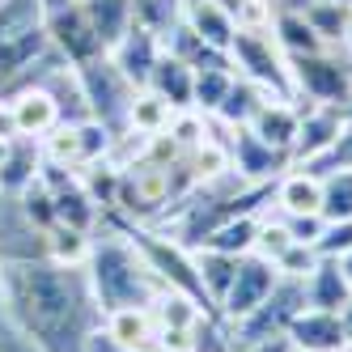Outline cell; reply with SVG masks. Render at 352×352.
<instances>
[{
  "mask_svg": "<svg viewBox=\"0 0 352 352\" xmlns=\"http://www.w3.org/2000/svg\"><path fill=\"white\" fill-rule=\"evenodd\" d=\"M242 352H293L289 336H272V340H259V344H246Z\"/></svg>",
  "mask_w": 352,
  "mask_h": 352,
  "instance_id": "e575fe53",
  "label": "cell"
},
{
  "mask_svg": "<svg viewBox=\"0 0 352 352\" xmlns=\"http://www.w3.org/2000/svg\"><path fill=\"white\" fill-rule=\"evenodd\" d=\"M77 72H81V85H85V98H89V115L102 123L115 140H123V136H128V111H132L136 85L115 68L111 56L89 60Z\"/></svg>",
  "mask_w": 352,
  "mask_h": 352,
  "instance_id": "5b68a950",
  "label": "cell"
},
{
  "mask_svg": "<svg viewBox=\"0 0 352 352\" xmlns=\"http://www.w3.org/2000/svg\"><path fill=\"white\" fill-rule=\"evenodd\" d=\"M285 221V230H289V238L293 242H301V246H314L318 242V234H322V217L318 212H310V217H280Z\"/></svg>",
  "mask_w": 352,
  "mask_h": 352,
  "instance_id": "d6a6232c",
  "label": "cell"
},
{
  "mask_svg": "<svg viewBox=\"0 0 352 352\" xmlns=\"http://www.w3.org/2000/svg\"><path fill=\"white\" fill-rule=\"evenodd\" d=\"M85 272H89V285H94V297L102 306V314L123 310V306H153L166 293L162 276L148 267L140 246L128 238V230L115 217H102V225L94 230Z\"/></svg>",
  "mask_w": 352,
  "mask_h": 352,
  "instance_id": "7a4b0ae2",
  "label": "cell"
},
{
  "mask_svg": "<svg viewBox=\"0 0 352 352\" xmlns=\"http://www.w3.org/2000/svg\"><path fill=\"white\" fill-rule=\"evenodd\" d=\"M157 340V318L153 306H123L102 314V331L94 340V352L102 348H153Z\"/></svg>",
  "mask_w": 352,
  "mask_h": 352,
  "instance_id": "9c48e42d",
  "label": "cell"
},
{
  "mask_svg": "<svg viewBox=\"0 0 352 352\" xmlns=\"http://www.w3.org/2000/svg\"><path fill=\"white\" fill-rule=\"evenodd\" d=\"M195 255V272H199V285H204L208 301L221 306V297L230 293L234 276H238V255H221V250H208V246H191Z\"/></svg>",
  "mask_w": 352,
  "mask_h": 352,
  "instance_id": "44dd1931",
  "label": "cell"
},
{
  "mask_svg": "<svg viewBox=\"0 0 352 352\" xmlns=\"http://www.w3.org/2000/svg\"><path fill=\"white\" fill-rule=\"evenodd\" d=\"M230 68L234 77L259 85L267 98H285L293 102V77H289V56L280 52V43L267 30H238L230 43Z\"/></svg>",
  "mask_w": 352,
  "mask_h": 352,
  "instance_id": "277c9868",
  "label": "cell"
},
{
  "mask_svg": "<svg viewBox=\"0 0 352 352\" xmlns=\"http://www.w3.org/2000/svg\"><path fill=\"white\" fill-rule=\"evenodd\" d=\"M348 128V111L340 107H301V128L293 140V166H314L336 148Z\"/></svg>",
  "mask_w": 352,
  "mask_h": 352,
  "instance_id": "ba28073f",
  "label": "cell"
},
{
  "mask_svg": "<svg viewBox=\"0 0 352 352\" xmlns=\"http://www.w3.org/2000/svg\"><path fill=\"white\" fill-rule=\"evenodd\" d=\"M0 314L38 352H94L102 306L89 272L56 259H0Z\"/></svg>",
  "mask_w": 352,
  "mask_h": 352,
  "instance_id": "6da1fadb",
  "label": "cell"
},
{
  "mask_svg": "<svg viewBox=\"0 0 352 352\" xmlns=\"http://www.w3.org/2000/svg\"><path fill=\"white\" fill-rule=\"evenodd\" d=\"M322 221H352V170H322Z\"/></svg>",
  "mask_w": 352,
  "mask_h": 352,
  "instance_id": "83f0119b",
  "label": "cell"
},
{
  "mask_svg": "<svg viewBox=\"0 0 352 352\" xmlns=\"http://www.w3.org/2000/svg\"><path fill=\"white\" fill-rule=\"evenodd\" d=\"M132 21L166 38L183 21V0H132Z\"/></svg>",
  "mask_w": 352,
  "mask_h": 352,
  "instance_id": "f1b7e54d",
  "label": "cell"
},
{
  "mask_svg": "<svg viewBox=\"0 0 352 352\" xmlns=\"http://www.w3.org/2000/svg\"><path fill=\"white\" fill-rule=\"evenodd\" d=\"M293 102L297 107H340L352 102V60L340 47H327L314 56H289Z\"/></svg>",
  "mask_w": 352,
  "mask_h": 352,
  "instance_id": "3957f363",
  "label": "cell"
},
{
  "mask_svg": "<svg viewBox=\"0 0 352 352\" xmlns=\"http://www.w3.org/2000/svg\"><path fill=\"white\" fill-rule=\"evenodd\" d=\"M43 26H47V34H52V47L72 68L107 56V43H102V34L94 30V21H89L81 0H47Z\"/></svg>",
  "mask_w": 352,
  "mask_h": 352,
  "instance_id": "8992f818",
  "label": "cell"
},
{
  "mask_svg": "<svg viewBox=\"0 0 352 352\" xmlns=\"http://www.w3.org/2000/svg\"><path fill=\"white\" fill-rule=\"evenodd\" d=\"M272 38L280 43L285 56H314V52H327V43L314 34V26L306 21L301 9H276L272 13Z\"/></svg>",
  "mask_w": 352,
  "mask_h": 352,
  "instance_id": "d6986e66",
  "label": "cell"
},
{
  "mask_svg": "<svg viewBox=\"0 0 352 352\" xmlns=\"http://www.w3.org/2000/svg\"><path fill=\"white\" fill-rule=\"evenodd\" d=\"M301 285H306V306L310 310H331V314H340L348 301H352V285H348V276L340 272V259H318L314 272Z\"/></svg>",
  "mask_w": 352,
  "mask_h": 352,
  "instance_id": "e0dca14e",
  "label": "cell"
},
{
  "mask_svg": "<svg viewBox=\"0 0 352 352\" xmlns=\"http://www.w3.org/2000/svg\"><path fill=\"white\" fill-rule=\"evenodd\" d=\"M9 144L13 140H0V166H5V157H9Z\"/></svg>",
  "mask_w": 352,
  "mask_h": 352,
  "instance_id": "f35d334b",
  "label": "cell"
},
{
  "mask_svg": "<svg viewBox=\"0 0 352 352\" xmlns=\"http://www.w3.org/2000/svg\"><path fill=\"white\" fill-rule=\"evenodd\" d=\"M9 107H13V119H17V136H26V140H43L60 123V107H56V98L47 94L43 85L13 89Z\"/></svg>",
  "mask_w": 352,
  "mask_h": 352,
  "instance_id": "5bb4252c",
  "label": "cell"
},
{
  "mask_svg": "<svg viewBox=\"0 0 352 352\" xmlns=\"http://www.w3.org/2000/svg\"><path fill=\"white\" fill-rule=\"evenodd\" d=\"M89 246H94V234L68 230V225H52V230H47V259H56V263L85 267V259H89Z\"/></svg>",
  "mask_w": 352,
  "mask_h": 352,
  "instance_id": "484cf974",
  "label": "cell"
},
{
  "mask_svg": "<svg viewBox=\"0 0 352 352\" xmlns=\"http://www.w3.org/2000/svg\"><path fill=\"white\" fill-rule=\"evenodd\" d=\"M246 128H250V136H259L267 148L293 157V140H297V128H301V107L285 102V98H267Z\"/></svg>",
  "mask_w": 352,
  "mask_h": 352,
  "instance_id": "4fadbf2b",
  "label": "cell"
},
{
  "mask_svg": "<svg viewBox=\"0 0 352 352\" xmlns=\"http://www.w3.org/2000/svg\"><path fill=\"white\" fill-rule=\"evenodd\" d=\"M38 174H43V148H38V140L17 136L9 144L5 166H0V191H5V195H21L30 183H38Z\"/></svg>",
  "mask_w": 352,
  "mask_h": 352,
  "instance_id": "ac0fdd59",
  "label": "cell"
},
{
  "mask_svg": "<svg viewBox=\"0 0 352 352\" xmlns=\"http://www.w3.org/2000/svg\"><path fill=\"white\" fill-rule=\"evenodd\" d=\"M340 272L348 276V285H352V250H348V255H340Z\"/></svg>",
  "mask_w": 352,
  "mask_h": 352,
  "instance_id": "74e56055",
  "label": "cell"
},
{
  "mask_svg": "<svg viewBox=\"0 0 352 352\" xmlns=\"http://www.w3.org/2000/svg\"><path fill=\"white\" fill-rule=\"evenodd\" d=\"M314 263H318V255H314V246H301V242H293L280 259H276V272L280 276H289V280H306V276L314 272Z\"/></svg>",
  "mask_w": 352,
  "mask_h": 352,
  "instance_id": "1f68e13d",
  "label": "cell"
},
{
  "mask_svg": "<svg viewBox=\"0 0 352 352\" xmlns=\"http://www.w3.org/2000/svg\"><path fill=\"white\" fill-rule=\"evenodd\" d=\"M0 352H38V348L17 331V327H13L5 314H0Z\"/></svg>",
  "mask_w": 352,
  "mask_h": 352,
  "instance_id": "836d02e7",
  "label": "cell"
},
{
  "mask_svg": "<svg viewBox=\"0 0 352 352\" xmlns=\"http://www.w3.org/2000/svg\"><path fill=\"white\" fill-rule=\"evenodd\" d=\"M230 85H234V68H199L195 72V102H191V111L212 119L221 111V102H225V94H230Z\"/></svg>",
  "mask_w": 352,
  "mask_h": 352,
  "instance_id": "4316f807",
  "label": "cell"
},
{
  "mask_svg": "<svg viewBox=\"0 0 352 352\" xmlns=\"http://www.w3.org/2000/svg\"><path fill=\"white\" fill-rule=\"evenodd\" d=\"M144 89H153L157 98H166L174 111H191V102H195V68L162 47V60L153 64V77H148Z\"/></svg>",
  "mask_w": 352,
  "mask_h": 352,
  "instance_id": "2e32d148",
  "label": "cell"
},
{
  "mask_svg": "<svg viewBox=\"0 0 352 352\" xmlns=\"http://www.w3.org/2000/svg\"><path fill=\"white\" fill-rule=\"evenodd\" d=\"M183 21L212 47V52L230 56V43L238 34V21H234V13L225 9L221 0H183Z\"/></svg>",
  "mask_w": 352,
  "mask_h": 352,
  "instance_id": "9a60e30c",
  "label": "cell"
},
{
  "mask_svg": "<svg viewBox=\"0 0 352 352\" xmlns=\"http://www.w3.org/2000/svg\"><path fill=\"white\" fill-rule=\"evenodd\" d=\"M340 322H344V340H348V352H352V301L340 310Z\"/></svg>",
  "mask_w": 352,
  "mask_h": 352,
  "instance_id": "d590c367",
  "label": "cell"
},
{
  "mask_svg": "<svg viewBox=\"0 0 352 352\" xmlns=\"http://www.w3.org/2000/svg\"><path fill=\"white\" fill-rule=\"evenodd\" d=\"M81 5L94 21V30L102 34L107 56H111V47L132 30V0H81Z\"/></svg>",
  "mask_w": 352,
  "mask_h": 352,
  "instance_id": "603a6c76",
  "label": "cell"
},
{
  "mask_svg": "<svg viewBox=\"0 0 352 352\" xmlns=\"http://www.w3.org/2000/svg\"><path fill=\"white\" fill-rule=\"evenodd\" d=\"M259 217L263 212H238L230 221H221L217 230L199 242V246H208V250H221V255H250L255 250V238H259Z\"/></svg>",
  "mask_w": 352,
  "mask_h": 352,
  "instance_id": "ffe728a7",
  "label": "cell"
},
{
  "mask_svg": "<svg viewBox=\"0 0 352 352\" xmlns=\"http://www.w3.org/2000/svg\"><path fill=\"white\" fill-rule=\"evenodd\" d=\"M272 199H276L272 204L276 217H310V212L322 208V174H314L306 166H289L280 179L272 183Z\"/></svg>",
  "mask_w": 352,
  "mask_h": 352,
  "instance_id": "30bf717a",
  "label": "cell"
},
{
  "mask_svg": "<svg viewBox=\"0 0 352 352\" xmlns=\"http://www.w3.org/2000/svg\"><path fill=\"white\" fill-rule=\"evenodd\" d=\"M263 102H267V94H263L259 85H250V81L234 77L230 94H225V102H221V111H217L212 119L225 123V128H246V123L255 119V111H259Z\"/></svg>",
  "mask_w": 352,
  "mask_h": 352,
  "instance_id": "cb8c5ba5",
  "label": "cell"
},
{
  "mask_svg": "<svg viewBox=\"0 0 352 352\" xmlns=\"http://www.w3.org/2000/svg\"><path fill=\"white\" fill-rule=\"evenodd\" d=\"M179 115L166 98H157L153 89H136L132 111H128V136H157L170 128V119Z\"/></svg>",
  "mask_w": 352,
  "mask_h": 352,
  "instance_id": "7402d4cb",
  "label": "cell"
},
{
  "mask_svg": "<svg viewBox=\"0 0 352 352\" xmlns=\"http://www.w3.org/2000/svg\"><path fill=\"white\" fill-rule=\"evenodd\" d=\"M276 285H280V272H276V263L250 250V255H242V259H238V276H234L230 293L221 297L217 314H221L225 322H238V318H246L250 310H259L263 301L272 297V289H276Z\"/></svg>",
  "mask_w": 352,
  "mask_h": 352,
  "instance_id": "52a82bcc",
  "label": "cell"
},
{
  "mask_svg": "<svg viewBox=\"0 0 352 352\" xmlns=\"http://www.w3.org/2000/svg\"><path fill=\"white\" fill-rule=\"evenodd\" d=\"M111 60H115V68H119L136 89H144L148 77H153V64L162 60V38H157L153 30H144V26H136V21H132V30L111 47Z\"/></svg>",
  "mask_w": 352,
  "mask_h": 352,
  "instance_id": "7c38bea8",
  "label": "cell"
},
{
  "mask_svg": "<svg viewBox=\"0 0 352 352\" xmlns=\"http://www.w3.org/2000/svg\"><path fill=\"white\" fill-rule=\"evenodd\" d=\"M301 13H306V21L314 26V34L327 43V47H340L348 21H352V9L340 5V0H306V5H297Z\"/></svg>",
  "mask_w": 352,
  "mask_h": 352,
  "instance_id": "d4e9b609",
  "label": "cell"
},
{
  "mask_svg": "<svg viewBox=\"0 0 352 352\" xmlns=\"http://www.w3.org/2000/svg\"><path fill=\"white\" fill-rule=\"evenodd\" d=\"M102 352H153V348H102Z\"/></svg>",
  "mask_w": 352,
  "mask_h": 352,
  "instance_id": "ab89813d",
  "label": "cell"
},
{
  "mask_svg": "<svg viewBox=\"0 0 352 352\" xmlns=\"http://www.w3.org/2000/svg\"><path fill=\"white\" fill-rule=\"evenodd\" d=\"M293 246V238H289V230H285V221L280 217H259V238H255V255H263V259H280L285 250Z\"/></svg>",
  "mask_w": 352,
  "mask_h": 352,
  "instance_id": "f546056e",
  "label": "cell"
},
{
  "mask_svg": "<svg viewBox=\"0 0 352 352\" xmlns=\"http://www.w3.org/2000/svg\"><path fill=\"white\" fill-rule=\"evenodd\" d=\"M289 344L293 352H348V340H344V322L340 314L331 310H301L293 322H289Z\"/></svg>",
  "mask_w": 352,
  "mask_h": 352,
  "instance_id": "8fae6325",
  "label": "cell"
},
{
  "mask_svg": "<svg viewBox=\"0 0 352 352\" xmlns=\"http://www.w3.org/2000/svg\"><path fill=\"white\" fill-rule=\"evenodd\" d=\"M340 52L352 60V21H348V30H344V38H340Z\"/></svg>",
  "mask_w": 352,
  "mask_h": 352,
  "instance_id": "8d00e7d4",
  "label": "cell"
},
{
  "mask_svg": "<svg viewBox=\"0 0 352 352\" xmlns=\"http://www.w3.org/2000/svg\"><path fill=\"white\" fill-rule=\"evenodd\" d=\"M348 250H352V221H327L318 242H314V255L318 259H340Z\"/></svg>",
  "mask_w": 352,
  "mask_h": 352,
  "instance_id": "4dcf8cb0",
  "label": "cell"
}]
</instances>
